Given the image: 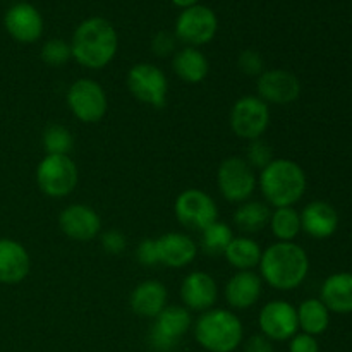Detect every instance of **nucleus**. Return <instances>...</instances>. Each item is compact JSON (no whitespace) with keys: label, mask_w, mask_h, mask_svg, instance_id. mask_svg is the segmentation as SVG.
<instances>
[{"label":"nucleus","mask_w":352,"mask_h":352,"mask_svg":"<svg viewBox=\"0 0 352 352\" xmlns=\"http://www.w3.org/2000/svg\"><path fill=\"white\" fill-rule=\"evenodd\" d=\"M272 122L270 105L256 95H244L234 102L229 113V126L234 136L244 141L261 140Z\"/></svg>","instance_id":"7"},{"label":"nucleus","mask_w":352,"mask_h":352,"mask_svg":"<svg viewBox=\"0 0 352 352\" xmlns=\"http://www.w3.org/2000/svg\"><path fill=\"white\" fill-rule=\"evenodd\" d=\"M136 260L138 263L143 265V267L146 268L160 265V260H158L157 239L146 237V239L141 241V243L136 246Z\"/></svg>","instance_id":"36"},{"label":"nucleus","mask_w":352,"mask_h":352,"mask_svg":"<svg viewBox=\"0 0 352 352\" xmlns=\"http://www.w3.org/2000/svg\"><path fill=\"white\" fill-rule=\"evenodd\" d=\"M237 67L243 74L258 78L265 71V58L258 50L248 48V50L241 52L239 57H237Z\"/></svg>","instance_id":"33"},{"label":"nucleus","mask_w":352,"mask_h":352,"mask_svg":"<svg viewBox=\"0 0 352 352\" xmlns=\"http://www.w3.org/2000/svg\"><path fill=\"white\" fill-rule=\"evenodd\" d=\"M174 213L182 227L198 232L219 220L217 201L208 192L198 188H189L179 192L174 201Z\"/></svg>","instance_id":"12"},{"label":"nucleus","mask_w":352,"mask_h":352,"mask_svg":"<svg viewBox=\"0 0 352 352\" xmlns=\"http://www.w3.org/2000/svg\"><path fill=\"white\" fill-rule=\"evenodd\" d=\"M131 311L140 318L155 320L168 306V291L164 282L148 278L140 282L129 296Z\"/></svg>","instance_id":"21"},{"label":"nucleus","mask_w":352,"mask_h":352,"mask_svg":"<svg viewBox=\"0 0 352 352\" xmlns=\"http://www.w3.org/2000/svg\"><path fill=\"white\" fill-rule=\"evenodd\" d=\"M244 352H275L274 351V342L260 336H253L246 344H244Z\"/></svg>","instance_id":"38"},{"label":"nucleus","mask_w":352,"mask_h":352,"mask_svg":"<svg viewBox=\"0 0 352 352\" xmlns=\"http://www.w3.org/2000/svg\"><path fill=\"white\" fill-rule=\"evenodd\" d=\"M234 239V230L229 223L215 220L210 223L208 227L201 230V237H199V244L201 250L210 256H223L227 246L230 241Z\"/></svg>","instance_id":"29"},{"label":"nucleus","mask_w":352,"mask_h":352,"mask_svg":"<svg viewBox=\"0 0 352 352\" xmlns=\"http://www.w3.org/2000/svg\"><path fill=\"white\" fill-rule=\"evenodd\" d=\"M301 229L313 239H329L339 229V213L330 203L316 199L301 210Z\"/></svg>","instance_id":"22"},{"label":"nucleus","mask_w":352,"mask_h":352,"mask_svg":"<svg viewBox=\"0 0 352 352\" xmlns=\"http://www.w3.org/2000/svg\"><path fill=\"white\" fill-rule=\"evenodd\" d=\"M40 57L50 67H62L72 58L71 43L62 38H50L41 45Z\"/></svg>","instance_id":"31"},{"label":"nucleus","mask_w":352,"mask_h":352,"mask_svg":"<svg viewBox=\"0 0 352 352\" xmlns=\"http://www.w3.org/2000/svg\"><path fill=\"white\" fill-rule=\"evenodd\" d=\"M256 96L267 105H289L301 96V81L287 69H265L256 78Z\"/></svg>","instance_id":"14"},{"label":"nucleus","mask_w":352,"mask_h":352,"mask_svg":"<svg viewBox=\"0 0 352 352\" xmlns=\"http://www.w3.org/2000/svg\"><path fill=\"white\" fill-rule=\"evenodd\" d=\"M258 327L261 336L270 342H285L299 332L298 309L284 299H274L261 306L258 313Z\"/></svg>","instance_id":"13"},{"label":"nucleus","mask_w":352,"mask_h":352,"mask_svg":"<svg viewBox=\"0 0 352 352\" xmlns=\"http://www.w3.org/2000/svg\"><path fill=\"white\" fill-rule=\"evenodd\" d=\"M289 352H320V344L316 337L298 332L289 340Z\"/></svg>","instance_id":"37"},{"label":"nucleus","mask_w":352,"mask_h":352,"mask_svg":"<svg viewBox=\"0 0 352 352\" xmlns=\"http://www.w3.org/2000/svg\"><path fill=\"white\" fill-rule=\"evenodd\" d=\"M196 342L206 352H234L244 342V325L239 315L227 308L199 313L192 325Z\"/></svg>","instance_id":"4"},{"label":"nucleus","mask_w":352,"mask_h":352,"mask_svg":"<svg viewBox=\"0 0 352 352\" xmlns=\"http://www.w3.org/2000/svg\"><path fill=\"white\" fill-rule=\"evenodd\" d=\"M274 158H275L274 148H272V144L267 143L263 138H261V140L250 141L246 155H244V160H246L248 164H250L251 167L258 172L263 170V168L267 167L272 160H274Z\"/></svg>","instance_id":"32"},{"label":"nucleus","mask_w":352,"mask_h":352,"mask_svg":"<svg viewBox=\"0 0 352 352\" xmlns=\"http://www.w3.org/2000/svg\"><path fill=\"white\" fill-rule=\"evenodd\" d=\"M34 179L45 196L62 199L78 188L79 170L71 155H45L38 164Z\"/></svg>","instance_id":"5"},{"label":"nucleus","mask_w":352,"mask_h":352,"mask_svg":"<svg viewBox=\"0 0 352 352\" xmlns=\"http://www.w3.org/2000/svg\"><path fill=\"white\" fill-rule=\"evenodd\" d=\"M258 274L263 284L275 291H296L308 277L309 256L298 243L275 241L261 253Z\"/></svg>","instance_id":"2"},{"label":"nucleus","mask_w":352,"mask_h":352,"mask_svg":"<svg viewBox=\"0 0 352 352\" xmlns=\"http://www.w3.org/2000/svg\"><path fill=\"white\" fill-rule=\"evenodd\" d=\"M126 85L138 102L153 109H164L168 98L167 74L151 62H138L131 65L126 76Z\"/></svg>","instance_id":"9"},{"label":"nucleus","mask_w":352,"mask_h":352,"mask_svg":"<svg viewBox=\"0 0 352 352\" xmlns=\"http://www.w3.org/2000/svg\"><path fill=\"white\" fill-rule=\"evenodd\" d=\"M170 2L174 3L175 7H179L181 10H184V9H189V7H192V6H198L199 0H170Z\"/></svg>","instance_id":"39"},{"label":"nucleus","mask_w":352,"mask_h":352,"mask_svg":"<svg viewBox=\"0 0 352 352\" xmlns=\"http://www.w3.org/2000/svg\"><path fill=\"white\" fill-rule=\"evenodd\" d=\"M272 236L280 243H296L301 229V213L296 206H284V208H272L270 222H268Z\"/></svg>","instance_id":"28"},{"label":"nucleus","mask_w":352,"mask_h":352,"mask_svg":"<svg viewBox=\"0 0 352 352\" xmlns=\"http://www.w3.org/2000/svg\"><path fill=\"white\" fill-rule=\"evenodd\" d=\"M320 301L330 313L349 315L352 313V274L337 272L325 278L320 291Z\"/></svg>","instance_id":"23"},{"label":"nucleus","mask_w":352,"mask_h":352,"mask_svg":"<svg viewBox=\"0 0 352 352\" xmlns=\"http://www.w3.org/2000/svg\"><path fill=\"white\" fill-rule=\"evenodd\" d=\"M261 253L263 250L254 237L241 234V236H234L223 253V258L230 267L236 268V272L254 270L260 265Z\"/></svg>","instance_id":"26"},{"label":"nucleus","mask_w":352,"mask_h":352,"mask_svg":"<svg viewBox=\"0 0 352 352\" xmlns=\"http://www.w3.org/2000/svg\"><path fill=\"white\" fill-rule=\"evenodd\" d=\"M69 43L72 58L81 67L102 71L112 64L119 52V33L109 19L93 16L76 26Z\"/></svg>","instance_id":"1"},{"label":"nucleus","mask_w":352,"mask_h":352,"mask_svg":"<svg viewBox=\"0 0 352 352\" xmlns=\"http://www.w3.org/2000/svg\"><path fill=\"white\" fill-rule=\"evenodd\" d=\"M192 327V316L182 305H168L153 320L148 342L157 352H172Z\"/></svg>","instance_id":"11"},{"label":"nucleus","mask_w":352,"mask_h":352,"mask_svg":"<svg viewBox=\"0 0 352 352\" xmlns=\"http://www.w3.org/2000/svg\"><path fill=\"white\" fill-rule=\"evenodd\" d=\"M3 28L14 41L31 45L43 36L45 21L33 3L17 2L3 14Z\"/></svg>","instance_id":"16"},{"label":"nucleus","mask_w":352,"mask_h":352,"mask_svg":"<svg viewBox=\"0 0 352 352\" xmlns=\"http://www.w3.org/2000/svg\"><path fill=\"white\" fill-rule=\"evenodd\" d=\"M100 244H102V250L105 253L120 254L127 250V237L119 229L102 230V234H100Z\"/></svg>","instance_id":"34"},{"label":"nucleus","mask_w":352,"mask_h":352,"mask_svg":"<svg viewBox=\"0 0 352 352\" xmlns=\"http://www.w3.org/2000/svg\"><path fill=\"white\" fill-rule=\"evenodd\" d=\"M272 208L265 201H258V199H248V201L237 205L236 212H234L232 222L243 236H251L261 232L267 229L268 222H270Z\"/></svg>","instance_id":"25"},{"label":"nucleus","mask_w":352,"mask_h":352,"mask_svg":"<svg viewBox=\"0 0 352 352\" xmlns=\"http://www.w3.org/2000/svg\"><path fill=\"white\" fill-rule=\"evenodd\" d=\"M175 47H177V38L170 31H158L155 33V36L151 38V52H153L157 57L165 58L174 55Z\"/></svg>","instance_id":"35"},{"label":"nucleus","mask_w":352,"mask_h":352,"mask_svg":"<svg viewBox=\"0 0 352 352\" xmlns=\"http://www.w3.org/2000/svg\"><path fill=\"white\" fill-rule=\"evenodd\" d=\"M296 309H298V323L301 332L313 337H318L327 332L330 325V311L320 301V298L305 299Z\"/></svg>","instance_id":"27"},{"label":"nucleus","mask_w":352,"mask_h":352,"mask_svg":"<svg viewBox=\"0 0 352 352\" xmlns=\"http://www.w3.org/2000/svg\"><path fill=\"white\" fill-rule=\"evenodd\" d=\"M157 250L160 265L167 268H186L196 260L199 246L186 232H165L157 237Z\"/></svg>","instance_id":"19"},{"label":"nucleus","mask_w":352,"mask_h":352,"mask_svg":"<svg viewBox=\"0 0 352 352\" xmlns=\"http://www.w3.org/2000/svg\"><path fill=\"white\" fill-rule=\"evenodd\" d=\"M263 285L256 270L236 272L223 285V299L232 311H244L260 301Z\"/></svg>","instance_id":"18"},{"label":"nucleus","mask_w":352,"mask_h":352,"mask_svg":"<svg viewBox=\"0 0 352 352\" xmlns=\"http://www.w3.org/2000/svg\"><path fill=\"white\" fill-rule=\"evenodd\" d=\"M31 272V256L23 243L0 237V284L17 285Z\"/></svg>","instance_id":"20"},{"label":"nucleus","mask_w":352,"mask_h":352,"mask_svg":"<svg viewBox=\"0 0 352 352\" xmlns=\"http://www.w3.org/2000/svg\"><path fill=\"white\" fill-rule=\"evenodd\" d=\"M65 103L72 116L82 124H96L109 112L107 91L91 78H79L71 82L65 93Z\"/></svg>","instance_id":"8"},{"label":"nucleus","mask_w":352,"mask_h":352,"mask_svg":"<svg viewBox=\"0 0 352 352\" xmlns=\"http://www.w3.org/2000/svg\"><path fill=\"white\" fill-rule=\"evenodd\" d=\"M172 71L186 85H199L208 78V57L199 48L182 47L172 55Z\"/></svg>","instance_id":"24"},{"label":"nucleus","mask_w":352,"mask_h":352,"mask_svg":"<svg viewBox=\"0 0 352 352\" xmlns=\"http://www.w3.org/2000/svg\"><path fill=\"white\" fill-rule=\"evenodd\" d=\"M179 294L186 309L191 313H205L215 308L219 301V284L208 272L195 270L182 278Z\"/></svg>","instance_id":"17"},{"label":"nucleus","mask_w":352,"mask_h":352,"mask_svg":"<svg viewBox=\"0 0 352 352\" xmlns=\"http://www.w3.org/2000/svg\"><path fill=\"white\" fill-rule=\"evenodd\" d=\"M58 229L76 243H89L102 234V217L93 206L72 203L58 213Z\"/></svg>","instance_id":"15"},{"label":"nucleus","mask_w":352,"mask_h":352,"mask_svg":"<svg viewBox=\"0 0 352 352\" xmlns=\"http://www.w3.org/2000/svg\"><path fill=\"white\" fill-rule=\"evenodd\" d=\"M217 188L227 203L241 205L253 198L258 188V174L244 157H227L217 168Z\"/></svg>","instance_id":"6"},{"label":"nucleus","mask_w":352,"mask_h":352,"mask_svg":"<svg viewBox=\"0 0 352 352\" xmlns=\"http://www.w3.org/2000/svg\"><path fill=\"white\" fill-rule=\"evenodd\" d=\"M217 33H219L217 12L212 7L203 3L181 10L175 19L174 34L184 47H205L212 43Z\"/></svg>","instance_id":"10"},{"label":"nucleus","mask_w":352,"mask_h":352,"mask_svg":"<svg viewBox=\"0 0 352 352\" xmlns=\"http://www.w3.org/2000/svg\"><path fill=\"white\" fill-rule=\"evenodd\" d=\"M41 144L47 155H71L74 148V136L62 124H50L41 134Z\"/></svg>","instance_id":"30"},{"label":"nucleus","mask_w":352,"mask_h":352,"mask_svg":"<svg viewBox=\"0 0 352 352\" xmlns=\"http://www.w3.org/2000/svg\"><path fill=\"white\" fill-rule=\"evenodd\" d=\"M306 188L308 177L305 168L291 158L275 157L258 174V189L270 208L298 205L305 196Z\"/></svg>","instance_id":"3"}]
</instances>
